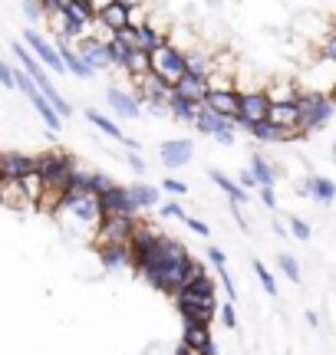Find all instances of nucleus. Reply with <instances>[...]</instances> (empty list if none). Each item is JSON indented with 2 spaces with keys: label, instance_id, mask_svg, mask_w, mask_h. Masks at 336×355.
<instances>
[{
  "label": "nucleus",
  "instance_id": "nucleus-1",
  "mask_svg": "<svg viewBox=\"0 0 336 355\" xmlns=\"http://www.w3.org/2000/svg\"><path fill=\"white\" fill-rule=\"evenodd\" d=\"M188 260H192V257H188V247H185V243L175 241V237L158 234L142 254H135V270H139V277H142L149 286L175 296L181 286V273H185Z\"/></svg>",
  "mask_w": 336,
  "mask_h": 355
},
{
  "label": "nucleus",
  "instance_id": "nucleus-2",
  "mask_svg": "<svg viewBox=\"0 0 336 355\" xmlns=\"http://www.w3.org/2000/svg\"><path fill=\"white\" fill-rule=\"evenodd\" d=\"M297 139L320 132L333 119V96L326 89H300L297 96Z\"/></svg>",
  "mask_w": 336,
  "mask_h": 355
},
{
  "label": "nucleus",
  "instance_id": "nucleus-3",
  "mask_svg": "<svg viewBox=\"0 0 336 355\" xmlns=\"http://www.w3.org/2000/svg\"><path fill=\"white\" fill-rule=\"evenodd\" d=\"M73 158L60 148H50L43 155H33V171L43 178V191H63L66 188V178L73 171Z\"/></svg>",
  "mask_w": 336,
  "mask_h": 355
},
{
  "label": "nucleus",
  "instance_id": "nucleus-4",
  "mask_svg": "<svg viewBox=\"0 0 336 355\" xmlns=\"http://www.w3.org/2000/svg\"><path fill=\"white\" fill-rule=\"evenodd\" d=\"M149 73L158 76L162 83L175 86L181 76H185V50H178L171 40L165 46H158L156 53H149Z\"/></svg>",
  "mask_w": 336,
  "mask_h": 355
},
{
  "label": "nucleus",
  "instance_id": "nucleus-5",
  "mask_svg": "<svg viewBox=\"0 0 336 355\" xmlns=\"http://www.w3.org/2000/svg\"><path fill=\"white\" fill-rule=\"evenodd\" d=\"M96 204H99V214L103 217H139V207L132 204L129 191L122 184H112L109 191L96 194Z\"/></svg>",
  "mask_w": 336,
  "mask_h": 355
},
{
  "label": "nucleus",
  "instance_id": "nucleus-6",
  "mask_svg": "<svg viewBox=\"0 0 336 355\" xmlns=\"http://www.w3.org/2000/svg\"><path fill=\"white\" fill-rule=\"evenodd\" d=\"M139 217H103L96 224V250L99 247H109V243H126L129 241L132 227H135Z\"/></svg>",
  "mask_w": 336,
  "mask_h": 355
},
{
  "label": "nucleus",
  "instance_id": "nucleus-7",
  "mask_svg": "<svg viewBox=\"0 0 336 355\" xmlns=\"http://www.w3.org/2000/svg\"><path fill=\"white\" fill-rule=\"evenodd\" d=\"M24 46L37 56V63L43 66V69H50V73H66L63 60H60V53H56V46H53L47 37H40L37 30H26V33H24Z\"/></svg>",
  "mask_w": 336,
  "mask_h": 355
},
{
  "label": "nucleus",
  "instance_id": "nucleus-8",
  "mask_svg": "<svg viewBox=\"0 0 336 355\" xmlns=\"http://www.w3.org/2000/svg\"><path fill=\"white\" fill-rule=\"evenodd\" d=\"M267 96H264V89H237V115L244 119L247 125H254V122H264L267 119Z\"/></svg>",
  "mask_w": 336,
  "mask_h": 355
},
{
  "label": "nucleus",
  "instance_id": "nucleus-9",
  "mask_svg": "<svg viewBox=\"0 0 336 355\" xmlns=\"http://www.w3.org/2000/svg\"><path fill=\"white\" fill-rule=\"evenodd\" d=\"M297 115H300L297 102H271L264 122H271L274 128H280V132H287L290 139H297Z\"/></svg>",
  "mask_w": 336,
  "mask_h": 355
},
{
  "label": "nucleus",
  "instance_id": "nucleus-10",
  "mask_svg": "<svg viewBox=\"0 0 336 355\" xmlns=\"http://www.w3.org/2000/svg\"><path fill=\"white\" fill-rule=\"evenodd\" d=\"M158 158H162V165H165V168H185L194 158V141H188V139H168V141H162Z\"/></svg>",
  "mask_w": 336,
  "mask_h": 355
},
{
  "label": "nucleus",
  "instance_id": "nucleus-11",
  "mask_svg": "<svg viewBox=\"0 0 336 355\" xmlns=\"http://www.w3.org/2000/svg\"><path fill=\"white\" fill-rule=\"evenodd\" d=\"M79 60L90 66V73H99V69H109V56H106V43L103 40H92V37H83L79 40Z\"/></svg>",
  "mask_w": 336,
  "mask_h": 355
},
{
  "label": "nucleus",
  "instance_id": "nucleus-12",
  "mask_svg": "<svg viewBox=\"0 0 336 355\" xmlns=\"http://www.w3.org/2000/svg\"><path fill=\"white\" fill-rule=\"evenodd\" d=\"M99 263L109 270V273H119L126 266H135L132 260V247L129 243H109V247H99Z\"/></svg>",
  "mask_w": 336,
  "mask_h": 355
},
{
  "label": "nucleus",
  "instance_id": "nucleus-13",
  "mask_svg": "<svg viewBox=\"0 0 336 355\" xmlns=\"http://www.w3.org/2000/svg\"><path fill=\"white\" fill-rule=\"evenodd\" d=\"M106 102H109V109L116 115H122V119H139V115H142V105L132 99V92H126V89H119V86L106 89Z\"/></svg>",
  "mask_w": 336,
  "mask_h": 355
},
{
  "label": "nucleus",
  "instance_id": "nucleus-14",
  "mask_svg": "<svg viewBox=\"0 0 336 355\" xmlns=\"http://www.w3.org/2000/svg\"><path fill=\"white\" fill-rule=\"evenodd\" d=\"M33 171V155L0 152V178H24Z\"/></svg>",
  "mask_w": 336,
  "mask_h": 355
},
{
  "label": "nucleus",
  "instance_id": "nucleus-15",
  "mask_svg": "<svg viewBox=\"0 0 336 355\" xmlns=\"http://www.w3.org/2000/svg\"><path fill=\"white\" fill-rule=\"evenodd\" d=\"M198 132H205V135H224V132H234V125H231V119H221V115H215L208 105H201L198 109V115H194V122H192Z\"/></svg>",
  "mask_w": 336,
  "mask_h": 355
},
{
  "label": "nucleus",
  "instance_id": "nucleus-16",
  "mask_svg": "<svg viewBox=\"0 0 336 355\" xmlns=\"http://www.w3.org/2000/svg\"><path fill=\"white\" fill-rule=\"evenodd\" d=\"M165 43H168V33H165V30H158V26L149 20V24H142L139 30H135V46H132V50L156 53L158 46H165Z\"/></svg>",
  "mask_w": 336,
  "mask_h": 355
},
{
  "label": "nucleus",
  "instance_id": "nucleus-17",
  "mask_svg": "<svg viewBox=\"0 0 336 355\" xmlns=\"http://www.w3.org/2000/svg\"><path fill=\"white\" fill-rule=\"evenodd\" d=\"M300 194H303V198H317L320 204H333L336 184L330 181V178H324V175H310L303 184H300Z\"/></svg>",
  "mask_w": 336,
  "mask_h": 355
},
{
  "label": "nucleus",
  "instance_id": "nucleus-18",
  "mask_svg": "<svg viewBox=\"0 0 336 355\" xmlns=\"http://www.w3.org/2000/svg\"><path fill=\"white\" fill-rule=\"evenodd\" d=\"M53 46H56L60 60H63V69L69 73V76H76V79H90V76H92L90 66L83 63V60H79V53L73 50V43H66V40H56Z\"/></svg>",
  "mask_w": 336,
  "mask_h": 355
},
{
  "label": "nucleus",
  "instance_id": "nucleus-19",
  "mask_svg": "<svg viewBox=\"0 0 336 355\" xmlns=\"http://www.w3.org/2000/svg\"><path fill=\"white\" fill-rule=\"evenodd\" d=\"M201 105H208L221 119H231V115H237V89H231V92H208Z\"/></svg>",
  "mask_w": 336,
  "mask_h": 355
},
{
  "label": "nucleus",
  "instance_id": "nucleus-20",
  "mask_svg": "<svg viewBox=\"0 0 336 355\" xmlns=\"http://www.w3.org/2000/svg\"><path fill=\"white\" fill-rule=\"evenodd\" d=\"M171 92L175 96H181V99H188V102H194V105H201L205 102V96H208V86H205V79H198V76H185L171 86Z\"/></svg>",
  "mask_w": 336,
  "mask_h": 355
},
{
  "label": "nucleus",
  "instance_id": "nucleus-21",
  "mask_svg": "<svg viewBox=\"0 0 336 355\" xmlns=\"http://www.w3.org/2000/svg\"><path fill=\"white\" fill-rule=\"evenodd\" d=\"M0 204L10 207V211H24V207H30L17 178H0Z\"/></svg>",
  "mask_w": 336,
  "mask_h": 355
},
{
  "label": "nucleus",
  "instance_id": "nucleus-22",
  "mask_svg": "<svg viewBox=\"0 0 336 355\" xmlns=\"http://www.w3.org/2000/svg\"><path fill=\"white\" fill-rule=\"evenodd\" d=\"M63 20L66 24H73V26H83V30H90V24L96 20V10H92L86 0H73V3H66L63 10Z\"/></svg>",
  "mask_w": 336,
  "mask_h": 355
},
{
  "label": "nucleus",
  "instance_id": "nucleus-23",
  "mask_svg": "<svg viewBox=\"0 0 336 355\" xmlns=\"http://www.w3.org/2000/svg\"><path fill=\"white\" fill-rule=\"evenodd\" d=\"M208 343H211V326H205V322H185L181 345H188V349H194V352H201Z\"/></svg>",
  "mask_w": 336,
  "mask_h": 355
},
{
  "label": "nucleus",
  "instance_id": "nucleus-24",
  "mask_svg": "<svg viewBox=\"0 0 336 355\" xmlns=\"http://www.w3.org/2000/svg\"><path fill=\"white\" fill-rule=\"evenodd\" d=\"M165 109H168V115L171 119H178V122H194V115H198V109L201 105H194V102H188V99H181V96H168V102H165Z\"/></svg>",
  "mask_w": 336,
  "mask_h": 355
},
{
  "label": "nucleus",
  "instance_id": "nucleus-25",
  "mask_svg": "<svg viewBox=\"0 0 336 355\" xmlns=\"http://www.w3.org/2000/svg\"><path fill=\"white\" fill-rule=\"evenodd\" d=\"M185 73L198 79H208V73H211V53H201V50L185 53Z\"/></svg>",
  "mask_w": 336,
  "mask_h": 355
},
{
  "label": "nucleus",
  "instance_id": "nucleus-26",
  "mask_svg": "<svg viewBox=\"0 0 336 355\" xmlns=\"http://www.w3.org/2000/svg\"><path fill=\"white\" fill-rule=\"evenodd\" d=\"M251 175H254V184H258V188H274V181H277V171L271 168V162L260 158L258 152L251 158Z\"/></svg>",
  "mask_w": 336,
  "mask_h": 355
},
{
  "label": "nucleus",
  "instance_id": "nucleus-27",
  "mask_svg": "<svg viewBox=\"0 0 336 355\" xmlns=\"http://www.w3.org/2000/svg\"><path fill=\"white\" fill-rule=\"evenodd\" d=\"M129 198H132V204L142 211V207H156L158 204V188L156 184H129Z\"/></svg>",
  "mask_w": 336,
  "mask_h": 355
},
{
  "label": "nucleus",
  "instance_id": "nucleus-28",
  "mask_svg": "<svg viewBox=\"0 0 336 355\" xmlns=\"http://www.w3.org/2000/svg\"><path fill=\"white\" fill-rule=\"evenodd\" d=\"M83 115H86V122H90V125H96L99 132H103V135H109V139H116V141L126 139V135H122V128H119L116 122H112V119H106V115H99V109H86Z\"/></svg>",
  "mask_w": 336,
  "mask_h": 355
},
{
  "label": "nucleus",
  "instance_id": "nucleus-29",
  "mask_svg": "<svg viewBox=\"0 0 336 355\" xmlns=\"http://www.w3.org/2000/svg\"><path fill=\"white\" fill-rule=\"evenodd\" d=\"M211 181H215V184H218V188L224 191L228 198H231V204H234V207H241V204L247 201V191H241V188H237V184H234L231 178L224 175V171H211Z\"/></svg>",
  "mask_w": 336,
  "mask_h": 355
},
{
  "label": "nucleus",
  "instance_id": "nucleus-30",
  "mask_svg": "<svg viewBox=\"0 0 336 355\" xmlns=\"http://www.w3.org/2000/svg\"><path fill=\"white\" fill-rule=\"evenodd\" d=\"M264 96H267V102H297V96H300V89L290 83V79H277L271 89H264Z\"/></svg>",
  "mask_w": 336,
  "mask_h": 355
},
{
  "label": "nucleus",
  "instance_id": "nucleus-31",
  "mask_svg": "<svg viewBox=\"0 0 336 355\" xmlns=\"http://www.w3.org/2000/svg\"><path fill=\"white\" fill-rule=\"evenodd\" d=\"M251 135H254V141H287L290 135L287 132H280V128H274L271 122H254V125L247 128Z\"/></svg>",
  "mask_w": 336,
  "mask_h": 355
},
{
  "label": "nucleus",
  "instance_id": "nucleus-32",
  "mask_svg": "<svg viewBox=\"0 0 336 355\" xmlns=\"http://www.w3.org/2000/svg\"><path fill=\"white\" fill-rule=\"evenodd\" d=\"M129 53H132L129 46H122L116 37L106 40V56H109V66H119V69H122V66H126V60H129Z\"/></svg>",
  "mask_w": 336,
  "mask_h": 355
},
{
  "label": "nucleus",
  "instance_id": "nucleus-33",
  "mask_svg": "<svg viewBox=\"0 0 336 355\" xmlns=\"http://www.w3.org/2000/svg\"><path fill=\"white\" fill-rule=\"evenodd\" d=\"M126 73H129L132 79H139L149 73V53H139V50H132L129 53V60H126V66H122Z\"/></svg>",
  "mask_w": 336,
  "mask_h": 355
},
{
  "label": "nucleus",
  "instance_id": "nucleus-34",
  "mask_svg": "<svg viewBox=\"0 0 336 355\" xmlns=\"http://www.w3.org/2000/svg\"><path fill=\"white\" fill-rule=\"evenodd\" d=\"M277 263H280V273H284L287 279L300 283V263L294 260V257H290V254H280V260H277Z\"/></svg>",
  "mask_w": 336,
  "mask_h": 355
},
{
  "label": "nucleus",
  "instance_id": "nucleus-35",
  "mask_svg": "<svg viewBox=\"0 0 336 355\" xmlns=\"http://www.w3.org/2000/svg\"><path fill=\"white\" fill-rule=\"evenodd\" d=\"M254 273H258V279H260V286H264V293H267V296H277V283H274L271 270H267L264 263H254Z\"/></svg>",
  "mask_w": 336,
  "mask_h": 355
},
{
  "label": "nucleus",
  "instance_id": "nucleus-36",
  "mask_svg": "<svg viewBox=\"0 0 336 355\" xmlns=\"http://www.w3.org/2000/svg\"><path fill=\"white\" fill-rule=\"evenodd\" d=\"M109 188H112V178L103 175V171H92L90 175V191L92 194H103V191H109Z\"/></svg>",
  "mask_w": 336,
  "mask_h": 355
},
{
  "label": "nucleus",
  "instance_id": "nucleus-37",
  "mask_svg": "<svg viewBox=\"0 0 336 355\" xmlns=\"http://www.w3.org/2000/svg\"><path fill=\"white\" fill-rule=\"evenodd\" d=\"M290 234H294L297 241H310V224L300 220V217H290Z\"/></svg>",
  "mask_w": 336,
  "mask_h": 355
},
{
  "label": "nucleus",
  "instance_id": "nucleus-38",
  "mask_svg": "<svg viewBox=\"0 0 336 355\" xmlns=\"http://www.w3.org/2000/svg\"><path fill=\"white\" fill-rule=\"evenodd\" d=\"M221 322H224V329H237V316H234V306L231 303L221 306Z\"/></svg>",
  "mask_w": 336,
  "mask_h": 355
},
{
  "label": "nucleus",
  "instance_id": "nucleus-39",
  "mask_svg": "<svg viewBox=\"0 0 336 355\" xmlns=\"http://www.w3.org/2000/svg\"><path fill=\"white\" fill-rule=\"evenodd\" d=\"M162 188H165L168 194H188V184L178 181V178H165V181H162Z\"/></svg>",
  "mask_w": 336,
  "mask_h": 355
},
{
  "label": "nucleus",
  "instance_id": "nucleus-40",
  "mask_svg": "<svg viewBox=\"0 0 336 355\" xmlns=\"http://www.w3.org/2000/svg\"><path fill=\"white\" fill-rule=\"evenodd\" d=\"M320 60H324V63H333V60H336V37H326V40H324Z\"/></svg>",
  "mask_w": 336,
  "mask_h": 355
},
{
  "label": "nucleus",
  "instance_id": "nucleus-41",
  "mask_svg": "<svg viewBox=\"0 0 336 355\" xmlns=\"http://www.w3.org/2000/svg\"><path fill=\"white\" fill-rule=\"evenodd\" d=\"M218 277H221V286H224V293L231 296V303H234V296H237V293H234V283H231V273H228V266H218Z\"/></svg>",
  "mask_w": 336,
  "mask_h": 355
},
{
  "label": "nucleus",
  "instance_id": "nucleus-42",
  "mask_svg": "<svg viewBox=\"0 0 336 355\" xmlns=\"http://www.w3.org/2000/svg\"><path fill=\"white\" fill-rule=\"evenodd\" d=\"M162 217H178V220H185L188 214H185V207L175 201V204H165V207H162Z\"/></svg>",
  "mask_w": 336,
  "mask_h": 355
},
{
  "label": "nucleus",
  "instance_id": "nucleus-43",
  "mask_svg": "<svg viewBox=\"0 0 336 355\" xmlns=\"http://www.w3.org/2000/svg\"><path fill=\"white\" fill-rule=\"evenodd\" d=\"M185 224H188L194 234H201V237H208V234H211V227H208L205 220H198V217H185Z\"/></svg>",
  "mask_w": 336,
  "mask_h": 355
},
{
  "label": "nucleus",
  "instance_id": "nucleus-44",
  "mask_svg": "<svg viewBox=\"0 0 336 355\" xmlns=\"http://www.w3.org/2000/svg\"><path fill=\"white\" fill-rule=\"evenodd\" d=\"M24 13H26V20H30V24H37V20H43V10H40V3H37V0H30Z\"/></svg>",
  "mask_w": 336,
  "mask_h": 355
},
{
  "label": "nucleus",
  "instance_id": "nucleus-45",
  "mask_svg": "<svg viewBox=\"0 0 336 355\" xmlns=\"http://www.w3.org/2000/svg\"><path fill=\"white\" fill-rule=\"evenodd\" d=\"M258 194H260V204H264V207H277V194H274V188H258Z\"/></svg>",
  "mask_w": 336,
  "mask_h": 355
},
{
  "label": "nucleus",
  "instance_id": "nucleus-46",
  "mask_svg": "<svg viewBox=\"0 0 336 355\" xmlns=\"http://www.w3.org/2000/svg\"><path fill=\"white\" fill-rule=\"evenodd\" d=\"M0 86L3 89H13V73H10V66L0 60Z\"/></svg>",
  "mask_w": 336,
  "mask_h": 355
},
{
  "label": "nucleus",
  "instance_id": "nucleus-47",
  "mask_svg": "<svg viewBox=\"0 0 336 355\" xmlns=\"http://www.w3.org/2000/svg\"><path fill=\"white\" fill-rule=\"evenodd\" d=\"M126 162H129L132 171H139V175L145 171V162H142V155H139V152H129V155H126Z\"/></svg>",
  "mask_w": 336,
  "mask_h": 355
},
{
  "label": "nucleus",
  "instance_id": "nucleus-48",
  "mask_svg": "<svg viewBox=\"0 0 336 355\" xmlns=\"http://www.w3.org/2000/svg\"><path fill=\"white\" fill-rule=\"evenodd\" d=\"M208 260H211L215 266H224V254H221L218 247H211V250H208Z\"/></svg>",
  "mask_w": 336,
  "mask_h": 355
},
{
  "label": "nucleus",
  "instance_id": "nucleus-49",
  "mask_svg": "<svg viewBox=\"0 0 336 355\" xmlns=\"http://www.w3.org/2000/svg\"><path fill=\"white\" fill-rule=\"evenodd\" d=\"M86 3H90L92 10H99V7H106V3H109V0H86Z\"/></svg>",
  "mask_w": 336,
  "mask_h": 355
},
{
  "label": "nucleus",
  "instance_id": "nucleus-50",
  "mask_svg": "<svg viewBox=\"0 0 336 355\" xmlns=\"http://www.w3.org/2000/svg\"><path fill=\"white\" fill-rule=\"evenodd\" d=\"M56 3H60V10H63V7H66V3H73V0H56Z\"/></svg>",
  "mask_w": 336,
  "mask_h": 355
}]
</instances>
